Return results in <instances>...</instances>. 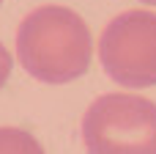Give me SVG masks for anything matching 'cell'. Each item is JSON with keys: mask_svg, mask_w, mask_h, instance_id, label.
<instances>
[{"mask_svg": "<svg viewBox=\"0 0 156 154\" xmlns=\"http://www.w3.org/2000/svg\"><path fill=\"white\" fill-rule=\"evenodd\" d=\"M16 55L36 80L71 83L90 63V30L66 6H38L19 22Z\"/></svg>", "mask_w": 156, "mask_h": 154, "instance_id": "1", "label": "cell"}, {"mask_svg": "<svg viewBox=\"0 0 156 154\" xmlns=\"http://www.w3.org/2000/svg\"><path fill=\"white\" fill-rule=\"evenodd\" d=\"M88 154H156V105L134 94H104L82 116Z\"/></svg>", "mask_w": 156, "mask_h": 154, "instance_id": "2", "label": "cell"}, {"mask_svg": "<svg viewBox=\"0 0 156 154\" xmlns=\"http://www.w3.org/2000/svg\"><path fill=\"white\" fill-rule=\"evenodd\" d=\"M99 61L126 88L156 85V14L123 11L110 19L99 39Z\"/></svg>", "mask_w": 156, "mask_h": 154, "instance_id": "3", "label": "cell"}, {"mask_svg": "<svg viewBox=\"0 0 156 154\" xmlns=\"http://www.w3.org/2000/svg\"><path fill=\"white\" fill-rule=\"evenodd\" d=\"M0 154H44V149L25 130L0 127Z\"/></svg>", "mask_w": 156, "mask_h": 154, "instance_id": "4", "label": "cell"}, {"mask_svg": "<svg viewBox=\"0 0 156 154\" xmlns=\"http://www.w3.org/2000/svg\"><path fill=\"white\" fill-rule=\"evenodd\" d=\"M8 74H11V55H8V50L0 44V88H3V83L8 80Z\"/></svg>", "mask_w": 156, "mask_h": 154, "instance_id": "5", "label": "cell"}, {"mask_svg": "<svg viewBox=\"0 0 156 154\" xmlns=\"http://www.w3.org/2000/svg\"><path fill=\"white\" fill-rule=\"evenodd\" d=\"M140 3H148V6H156V0H140Z\"/></svg>", "mask_w": 156, "mask_h": 154, "instance_id": "6", "label": "cell"}, {"mask_svg": "<svg viewBox=\"0 0 156 154\" xmlns=\"http://www.w3.org/2000/svg\"><path fill=\"white\" fill-rule=\"evenodd\" d=\"M0 3H3V0H0Z\"/></svg>", "mask_w": 156, "mask_h": 154, "instance_id": "7", "label": "cell"}]
</instances>
